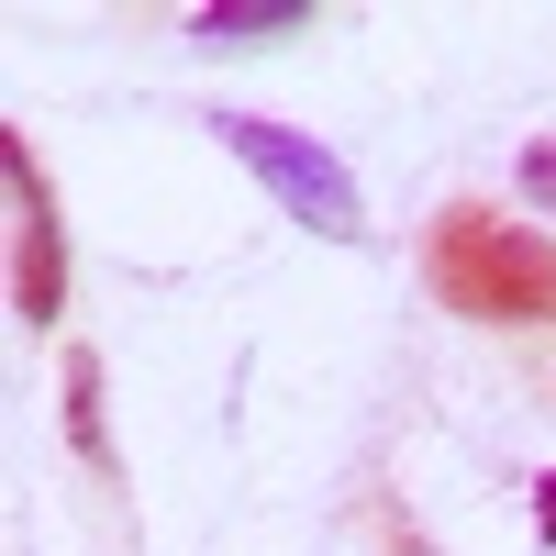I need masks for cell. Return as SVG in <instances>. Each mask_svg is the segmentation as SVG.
<instances>
[{
  "instance_id": "6da1fadb",
  "label": "cell",
  "mask_w": 556,
  "mask_h": 556,
  "mask_svg": "<svg viewBox=\"0 0 556 556\" xmlns=\"http://www.w3.org/2000/svg\"><path fill=\"white\" fill-rule=\"evenodd\" d=\"M424 278L468 323H556V235H534V223L490 212V201H445L434 212Z\"/></svg>"
},
{
  "instance_id": "7a4b0ae2",
  "label": "cell",
  "mask_w": 556,
  "mask_h": 556,
  "mask_svg": "<svg viewBox=\"0 0 556 556\" xmlns=\"http://www.w3.org/2000/svg\"><path fill=\"white\" fill-rule=\"evenodd\" d=\"M212 134H223V146H235L256 178H267V201L290 212V223H312V235H334V245H356V235H367V201H356V178H345V156H334V146H312V134L267 123V112H223Z\"/></svg>"
},
{
  "instance_id": "3957f363",
  "label": "cell",
  "mask_w": 556,
  "mask_h": 556,
  "mask_svg": "<svg viewBox=\"0 0 556 556\" xmlns=\"http://www.w3.org/2000/svg\"><path fill=\"white\" fill-rule=\"evenodd\" d=\"M0 178H12V312L45 334L67 312V223H56V190H45L23 134H0Z\"/></svg>"
},
{
  "instance_id": "277c9868",
  "label": "cell",
  "mask_w": 556,
  "mask_h": 556,
  "mask_svg": "<svg viewBox=\"0 0 556 556\" xmlns=\"http://www.w3.org/2000/svg\"><path fill=\"white\" fill-rule=\"evenodd\" d=\"M312 0H212V12L190 23L201 45H267V34H301Z\"/></svg>"
},
{
  "instance_id": "5b68a950",
  "label": "cell",
  "mask_w": 556,
  "mask_h": 556,
  "mask_svg": "<svg viewBox=\"0 0 556 556\" xmlns=\"http://www.w3.org/2000/svg\"><path fill=\"white\" fill-rule=\"evenodd\" d=\"M67 434L89 468H112V424H101V356H67Z\"/></svg>"
},
{
  "instance_id": "8992f818",
  "label": "cell",
  "mask_w": 556,
  "mask_h": 556,
  "mask_svg": "<svg viewBox=\"0 0 556 556\" xmlns=\"http://www.w3.org/2000/svg\"><path fill=\"white\" fill-rule=\"evenodd\" d=\"M523 201L556 212V146H523Z\"/></svg>"
},
{
  "instance_id": "52a82bcc",
  "label": "cell",
  "mask_w": 556,
  "mask_h": 556,
  "mask_svg": "<svg viewBox=\"0 0 556 556\" xmlns=\"http://www.w3.org/2000/svg\"><path fill=\"white\" fill-rule=\"evenodd\" d=\"M534 534H545V545H556V479H545V490H534Z\"/></svg>"
}]
</instances>
